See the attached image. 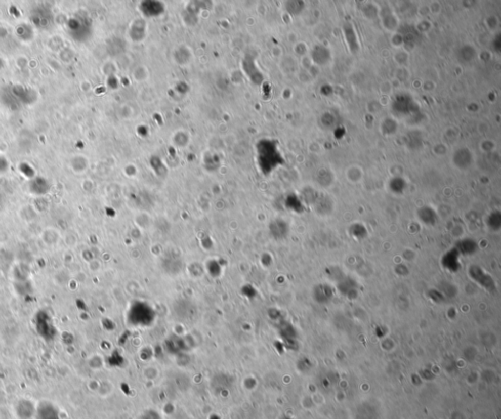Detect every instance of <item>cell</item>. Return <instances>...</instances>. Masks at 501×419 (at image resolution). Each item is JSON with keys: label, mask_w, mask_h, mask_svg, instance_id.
I'll return each instance as SVG.
<instances>
[{"label": "cell", "mask_w": 501, "mask_h": 419, "mask_svg": "<svg viewBox=\"0 0 501 419\" xmlns=\"http://www.w3.org/2000/svg\"><path fill=\"white\" fill-rule=\"evenodd\" d=\"M468 276L473 282L479 285L487 293H494L497 290V285L494 278L482 267L472 265L468 269Z\"/></svg>", "instance_id": "1"}, {"label": "cell", "mask_w": 501, "mask_h": 419, "mask_svg": "<svg viewBox=\"0 0 501 419\" xmlns=\"http://www.w3.org/2000/svg\"><path fill=\"white\" fill-rule=\"evenodd\" d=\"M441 266L443 270L449 273H457L460 270L462 266L461 256L454 247L442 255Z\"/></svg>", "instance_id": "2"}, {"label": "cell", "mask_w": 501, "mask_h": 419, "mask_svg": "<svg viewBox=\"0 0 501 419\" xmlns=\"http://www.w3.org/2000/svg\"><path fill=\"white\" fill-rule=\"evenodd\" d=\"M454 248L461 257H469L477 253L478 242L471 238H463L457 241Z\"/></svg>", "instance_id": "3"}, {"label": "cell", "mask_w": 501, "mask_h": 419, "mask_svg": "<svg viewBox=\"0 0 501 419\" xmlns=\"http://www.w3.org/2000/svg\"><path fill=\"white\" fill-rule=\"evenodd\" d=\"M35 414L37 419H61L57 407L47 402L41 403L37 406Z\"/></svg>", "instance_id": "4"}, {"label": "cell", "mask_w": 501, "mask_h": 419, "mask_svg": "<svg viewBox=\"0 0 501 419\" xmlns=\"http://www.w3.org/2000/svg\"><path fill=\"white\" fill-rule=\"evenodd\" d=\"M453 164L461 170H465L471 165L473 162V156L471 151L467 148L457 150L452 157Z\"/></svg>", "instance_id": "5"}, {"label": "cell", "mask_w": 501, "mask_h": 419, "mask_svg": "<svg viewBox=\"0 0 501 419\" xmlns=\"http://www.w3.org/2000/svg\"><path fill=\"white\" fill-rule=\"evenodd\" d=\"M415 103L408 95H399L394 103V109L400 114H411L415 111Z\"/></svg>", "instance_id": "6"}, {"label": "cell", "mask_w": 501, "mask_h": 419, "mask_svg": "<svg viewBox=\"0 0 501 419\" xmlns=\"http://www.w3.org/2000/svg\"><path fill=\"white\" fill-rule=\"evenodd\" d=\"M417 215L419 220L428 226H434L438 222V215L432 207L424 206L420 208L418 210Z\"/></svg>", "instance_id": "7"}, {"label": "cell", "mask_w": 501, "mask_h": 419, "mask_svg": "<svg viewBox=\"0 0 501 419\" xmlns=\"http://www.w3.org/2000/svg\"><path fill=\"white\" fill-rule=\"evenodd\" d=\"M311 56L313 61L318 65V66H324L327 63L330 62L331 59V54L330 50L326 48L322 45H317L312 49Z\"/></svg>", "instance_id": "8"}, {"label": "cell", "mask_w": 501, "mask_h": 419, "mask_svg": "<svg viewBox=\"0 0 501 419\" xmlns=\"http://www.w3.org/2000/svg\"><path fill=\"white\" fill-rule=\"evenodd\" d=\"M313 295L318 303L323 304L332 299V297L334 296V291L330 285H317L313 290Z\"/></svg>", "instance_id": "9"}, {"label": "cell", "mask_w": 501, "mask_h": 419, "mask_svg": "<svg viewBox=\"0 0 501 419\" xmlns=\"http://www.w3.org/2000/svg\"><path fill=\"white\" fill-rule=\"evenodd\" d=\"M338 290L341 294L349 298L351 295H357L358 292L356 282H354V279L350 277H344L338 281Z\"/></svg>", "instance_id": "10"}, {"label": "cell", "mask_w": 501, "mask_h": 419, "mask_svg": "<svg viewBox=\"0 0 501 419\" xmlns=\"http://www.w3.org/2000/svg\"><path fill=\"white\" fill-rule=\"evenodd\" d=\"M344 34H345V38L348 43V45L350 46L352 52L355 53L356 51H358L359 49V45H358V41H357V36L354 32V28L351 26V25H346L344 26Z\"/></svg>", "instance_id": "11"}, {"label": "cell", "mask_w": 501, "mask_h": 419, "mask_svg": "<svg viewBox=\"0 0 501 419\" xmlns=\"http://www.w3.org/2000/svg\"><path fill=\"white\" fill-rule=\"evenodd\" d=\"M390 189L392 192H394L395 194H403V192L405 191L406 189V182L405 180L401 178H395L393 180H391L390 181Z\"/></svg>", "instance_id": "12"}, {"label": "cell", "mask_w": 501, "mask_h": 419, "mask_svg": "<svg viewBox=\"0 0 501 419\" xmlns=\"http://www.w3.org/2000/svg\"><path fill=\"white\" fill-rule=\"evenodd\" d=\"M487 226L492 231H499L501 227V215L499 212H492L486 221Z\"/></svg>", "instance_id": "13"}, {"label": "cell", "mask_w": 501, "mask_h": 419, "mask_svg": "<svg viewBox=\"0 0 501 419\" xmlns=\"http://www.w3.org/2000/svg\"><path fill=\"white\" fill-rule=\"evenodd\" d=\"M397 121L392 119H387L382 123V132L385 135H393L397 132Z\"/></svg>", "instance_id": "14"}, {"label": "cell", "mask_w": 501, "mask_h": 419, "mask_svg": "<svg viewBox=\"0 0 501 419\" xmlns=\"http://www.w3.org/2000/svg\"><path fill=\"white\" fill-rule=\"evenodd\" d=\"M141 419H162V416L156 409H148L143 412Z\"/></svg>", "instance_id": "15"}, {"label": "cell", "mask_w": 501, "mask_h": 419, "mask_svg": "<svg viewBox=\"0 0 501 419\" xmlns=\"http://www.w3.org/2000/svg\"><path fill=\"white\" fill-rule=\"evenodd\" d=\"M429 296L430 298L435 301V302H440L443 300V293L441 292L440 290H436V289H432L429 291Z\"/></svg>", "instance_id": "16"}, {"label": "cell", "mask_w": 501, "mask_h": 419, "mask_svg": "<svg viewBox=\"0 0 501 419\" xmlns=\"http://www.w3.org/2000/svg\"><path fill=\"white\" fill-rule=\"evenodd\" d=\"M351 231H352V235L354 236V238H357V239L364 238L366 236V234H367V231H366L365 227L359 231V230H356L354 226H352Z\"/></svg>", "instance_id": "17"}]
</instances>
